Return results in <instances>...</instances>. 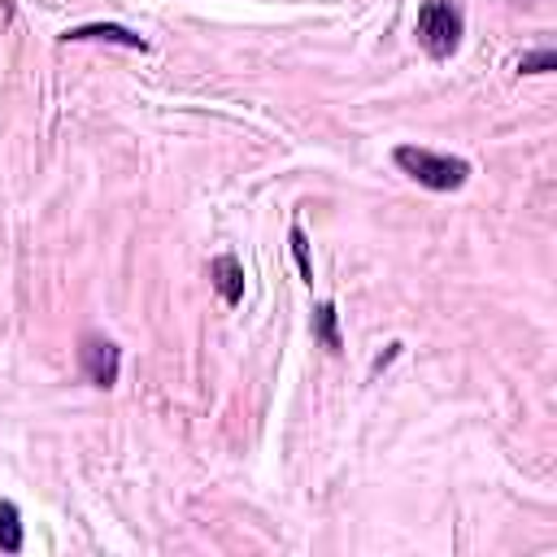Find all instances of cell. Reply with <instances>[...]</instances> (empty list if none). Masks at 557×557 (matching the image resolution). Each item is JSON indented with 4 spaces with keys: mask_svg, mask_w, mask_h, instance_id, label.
<instances>
[{
    "mask_svg": "<svg viewBox=\"0 0 557 557\" xmlns=\"http://www.w3.org/2000/svg\"><path fill=\"white\" fill-rule=\"evenodd\" d=\"M392 157H396V165H400L413 183H422V187H431V191H457V187L470 178V165H466L461 157H444V152H431V148L400 144Z\"/></svg>",
    "mask_w": 557,
    "mask_h": 557,
    "instance_id": "obj_1",
    "label": "cell"
},
{
    "mask_svg": "<svg viewBox=\"0 0 557 557\" xmlns=\"http://www.w3.org/2000/svg\"><path fill=\"white\" fill-rule=\"evenodd\" d=\"M413 30H418V44L426 48V57L444 61V57H453L457 44H461L466 13H461L457 0H422V9H418V26H413Z\"/></svg>",
    "mask_w": 557,
    "mask_h": 557,
    "instance_id": "obj_2",
    "label": "cell"
},
{
    "mask_svg": "<svg viewBox=\"0 0 557 557\" xmlns=\"http://www.w3.org/2000/svg\"><path fill=\"white\" fill-rule=\"evenodd\" d=\"M78 366H83V374H87L91 387H113V383H117V370H122V352H117V344L104 339V335H83V344H78Z\"/></svg>",
    "mask_w": 557,
    "mask_h": 557,
    "instance_id": "obj_3",
    "label": "cell"
},
{
    "mask_svg": "<svg viewBox=\"0 0 557 557\" xmlns=\"http://www.w3.org/2000/svg\"><path fill=\"white\" fill-rule=\"evenodd\" d=\"M209 283L218 287V296H222L226 305H239V300H244V265H239L231 252H222V257L209 261Z\"/></svg>",
    "mask_w": 557,
    "mask_h": 557,
    "instance_id": "obj_4",
    "label": "cell"
},
{
    "mask_svg": "<svg viewBox=\"0 0 557 557\" xmlns=\"http://www.w3.org/2000/svg\"><path fill=\"white\" fill-rule=\"evenodd\" d=\"M65 39L70 44H83V39H104V44H122V48H148L135 30H126V26H117V22H91V26H74V30H65Z\"/></svg>",
    "mask_w": 557,
    "mask_h": 557,
    "instance_id": "obj_5",
    "label": "cell"
},
{
    "mask_svg": "<svg viewBox=\"0 0 557 557\" xmlns=\"http://www.w3.org/2000/svg\"><path fill=\"white\" fill-rule=\"evenodd\" d=\"M335 318H339V313H335L331 300H322V305L313 309V335H318L331 352H339V326H335Z\"/></svg>",
    "mask_w": 557,
    "mask_h": 557,
    "instance_id": "obj_6",
    "label": "cell"
},
{
    "mask_svg": "<svg viewBox=\"0 0 557 557\" xmlns=\"http://www.w3.org/2000/svg\"><path fill=\"white\" fill-rule=\"evenodd\" d=\"M0 548L4 553H17L22 548V513H17V505H0Z\"/></svg>",
    "mask_w": 557,
    "mask_h": 557,
    "instance_id": "obj_7",
    "label": "cell"
},
{
    "mask_svg": "<svg viewBox=\"0 0 557 557\" xmlns=\"http://www.w3.org/2000/svg\"><path fill=\"white\" fill-rule=\"evenodd\" d=\"M287 244H292V257H296V265H300V278H305V283H313V261H309V235H305V226H296V222H292Z\"/></svg>",
    "mask_w": 557,
    "mask_h": 557,
    "instance_id": "obj_8",
    "label": "cell"
},
{
    "mask_svg": "<svg viewBox=\"0 0 557 557\" xmlns=\"http://www.w3.org/2000/svg\"><path fill=\"white\" fill-rule=\"evenodd\" d=\"M518 70H522V74H548V70H557V52H553V48L527 52V57L518 61Z\"/></svg>",
    "mask_w": 557,
    "mask_h": 557,
    "instance_id": "obj_9",
    "label": "cell"
}]
</instances>
